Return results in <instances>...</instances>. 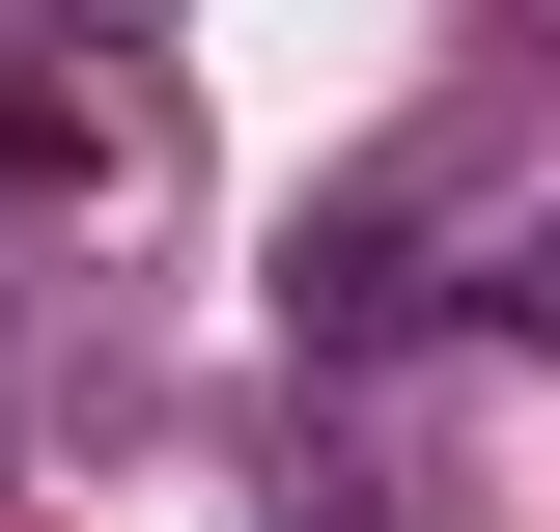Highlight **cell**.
<instances>
[{"label": "cell", "mask_w": 560, "mask_h": 532, "mask_svg": "<svg viewBox=\"0 0 560 532\" xmlns=\"http://www.w3.org/2000/svg\"><path fill=\"white\" fill-rule=\"evenodd\" d=\"M420 253H448V140H393L364 197H308V224H280V336H337V365H364V336H420V309H448Z\"/></svg>", "instance_id": "1"}, {"label": "cell", "mask_w": 560, "mask_h": 532, "mask_svg": "<svg viewBox=\"0 0 560 532\" xmlns=\"http://www.w3.org/2000/svg\"><path fill=\"white\" fill-rule=\"evenodd\" d=\"M84 169H113V140H84L57 84H0V197H84Z\"/></svg>", "instance_id": "2"}]
</instances>
